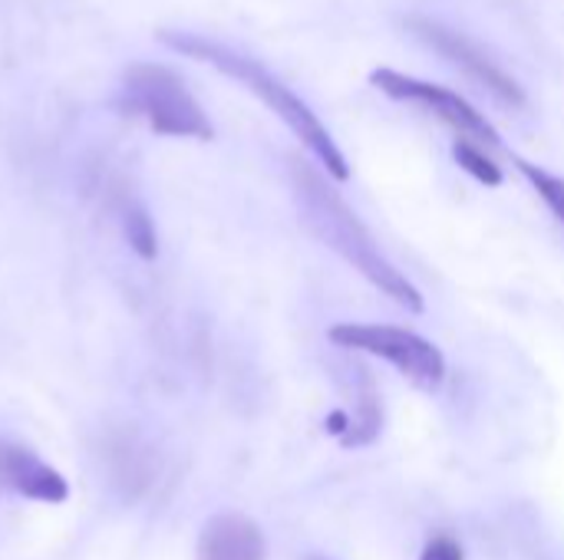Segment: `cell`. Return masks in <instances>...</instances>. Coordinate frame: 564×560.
<instances>
[{
	"label": "cell",
	"mask_w": 564,
	"mask_h": 560,
	"mask_svg": "<svg viewBox=\"0 0 564 560\" xmlns=\"http://www.w3.org/2000/svg\"><path fill=\"white\" fill-rule=\"evenodd\" d=\"M453 158H456V162H459V168H466L476 182H482V185H489V188L502 185V168L486 155V149H482V145L459 139V142L453 145Z\"/></svg>",
	"instance_id": "obj_11"
},
{
	"label": "cell",
	"mask_w": 564,
	"mask_h": 560,
	"mask_svg": "<svg viewBox=\"0 0 564 560\" xmlns=\"http://www.w3.org/2000/svg\"><path fill=\"white\" fill-rule=\"evenodd\" d=\"M327 340L340 350L387 360L400 376H406L413 386L426 393L440 389L446 380L443 350L413 330L390 327V323H334L327 330Z\"/></svg>",
	"instance_id": "obj_4"
},
{
	"label": "cell",
	"mask_w": 564,
	"mask_h": 560,
	"mask_svg": "<svg viewBox=\"0 0 564 560\" xmlns=\"http://www.w3.org/2000/svg\"><path fill=\"white\" fill-rule=\"evenodd\" d=\"M420 560H466V551L453 535H436V538L426 541Z\"/></svg>",
	"instance_id": "obj_13"
},
{
	"label": "cell",
	"mask_w": 564,
	"mask_h": 560,
	"mask_svg": "<svg viewBox=\"0 0 564 560\" xmlns=\"http://www.w3.org/2000/svg\"><path fill=\"white\" fill-rule=\"evenodd\" d=\"M122 231H126L129 248H132L142 261H155V257H159L155 224H152V218L145 215V208L129 205V208H126V215H122Z\"/></svg>",
	"instance_id": "obj_10"
},
{
	"label": "cell",
	"mask_w": 564,
	"mask_h": 560,
	"mask_svg": "<svg viewBox=\"0 0 564 560\" xmlns=\"http://www.w3.org/2000/svg\"><path fill=\"white\" fill-rule=\"evenodd\" d=\"M198 560H268L264 531L245 515H215L198 535Z\"/></svg>",
	"instance_id": "obj_6"
},
{
	"label": "cell",
	"mask_w": 564,
	"mask_h": 560,
	"mask_svg": "<svg viewBox=\"0 0 564 560\" xmlns=\"http://www.w3.org/2000/svg\"><path fill=\"white\" fill-rule=\"evenodd\" d=\"M380 426H383L380 396H377L370 376H364L360 403H357V413L350 416V426H347V436L340 439V446H344V449H364V446H370V442L380 436Z\"/></svg>",
	"instance_id": "obj_9"
},
{
	"label": "cell",
	"mask_w": 564,
	"mask_h": 560,
	"mask_svg": "<svg viewBox=\"0 0 564 560\" xmlns=\"http://www.w3.org/2000/svg\"><path fill=\"white\" fill-rule=\"evenodd\" d=\"M436 50H443L449 59H456L473 79H479L492 96H499L502 102H522V89L492 63V59H486L469 40H463V36H456L453 30H443V26H430V23H420L416 26Z\"/></svg>",
	"instance_id": "obj_8"
},
{
	"label": "cell",
	"mask_w": 564,
	"mask_h": 560,
	"mask_svg": "<svg viewBox=\"0 0 564 560\" xmlns=\"http://www.w3.org/2000/svg\"><path fill=\"white\" fill-rule=\"evenodd\" d=\"M294 195H297L301 218L317 241H324L334 254H340L370 287H377L383 297H390L406 314L426 310L420 287L390 264V257L377 248V241L364 228V221L347 208V201L317 172L297 165L294 168Z\"/></svg>",
	"instance_id": "obj_1"
},
{
	"label": "cell",
	"mask_w": 564,
	"mask_h": 560,
	"mask_svg": "<svg viewBox=\"0 0 564 560\" xmlns=\"http://www.w3.org/2000/svg\"><path fill=\"white\" fill-rule=\"evenodd\" d=\"M370 86H377L383 96H390L397 102H413V106L430 109L466 142H476L482 149L499 145V132L486 122V116L476 106H469L463 96H456L453 89H443L436 83H426V79H416V76H406V73L387 69V66L370 73Z\"/></svg>",
	"instance_id": "obj_5"
},
{
	"label": "cell",
	"mask_w": 564,
	"mask_h": 560,
	"mask_svg": "<svg viewBox=\"0 0 564 560\" xmlns=\"http://www.w3.org/2000/svg\"><path fill=\"white\" fill-rule=\"evenodd\" d=\"M0 482H7L23 498L43 502V505H63L69 498L66 479L46 462H40L30 449H20V446L0 442Z\"/></svg>",
	"instance_id": "obj_7"
},
{
	"label": "cell",
	"mask_w": 564,
	"mask_h": 560,
	"mask_svg": "<svg viewBox=\"0 0 564 560\" xmlns=\"http://www.w3.org/2000/svg\"><path fill=\"white\" fill-rule=\"evenodd\" d=\"M516 162H519V172L529 178V185L539 191V198L549 205V211L564 224V178L539 168V165H532V162H525V158H516Z\"/></svg>",
	"instance_id": "obj_12"
},
{
	"label": "cell",
	"mask_w": 564,
	"mask_h": 560,
	"mask_svg": "<svg viewBox=\"0 0 564 560\" xmlns=\"http://www.w3.org/2000/svg\"><path fill=\"white\" fill-rule=\"evenodd\" d=\"M159 40L192 59H202V63H212L218 73L245 83L301 142L304 149L324 165V172L334 178V182H347L350 178V165L344 158V152L337 149L334 135L324 129V122L314 116V109L297 96L291 92L278 76H271L261 63L248 59L245 53L225 46V43H215V40H205V36H195V33H182V30H162Z\"/></svg>",
	"instance_id": "obj_2"
},
{
	"label": "cell",
	"mask_w": 564,
	"mask_h": 560,
	"mask_svg": "<svg viewBox=\"0 0 564 560\" xmlns=\"http://www.w3.org/2000/svg\"><path fill=\"white\" fill-rule=\"evenodd\" d=\"M314 560H324V558H314Z\"/></svg>",
	"instance_id": "obj_14"
},
{
	"label": "cell",
	"mask_w": 564,
	"mask_h": 560,
	"mask_svg": "<svg viewBox=\"0 0 564 560\" xmlns=\"http://www.w3.org/2000/svg\"><path fill=\"white\" fill-rule=\"evenodd\" d=\"M122 89H126V106L145 116L152 132L175 135V139H202V142L215 135L205 109L188 92L182 76H175L172 69L155 63H135L126 69Z\"/></svg>",
	"instance_id": "obj_3"
}]
</instances>
